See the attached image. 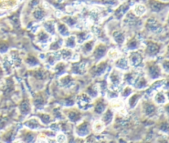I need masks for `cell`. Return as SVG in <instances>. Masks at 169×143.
I'll return each mask as SVG.
<instances>
[{"label":"cell","instance_id":"6da1fadb","mask_svg":"<svg viewBox=\"0 0 169 143\" xmlns=\"http://www.w3.org/2000/svg\"><path fill=\"white\" fill-rule=\"evenodd\" d=\"M146 11V8L144 5H136V6L134 8V12L137 16L144 15Z\"/></svg>","mask_w":169,"mask_h":143},{"label":"cell","instance_id":"7a4b0ae2","mask_svg":"<svg viewBox=\"0 0 169 143\" xmlns=\"http://www.w3.org/2000/svg\"><path fill=\"white\" fill-rule=\"evenodd\" d=\"M120 56H121L120 52L117 51L116 49H112V50H110L109 53H108V57H109V59H118Z\"/></svg>","mask_w":169,"mask_h":143},{"label":"cell","instance_id":"3957f363","mask_svg":"<svg viewBox=\"0 0 169 143\" xmlns=\"http://www.w3.org/2000/svg\"><path fill=\"white\" fill-rule=\"evenodd\" d=\"M117 67L120 68H125L126 69V67H128V59H119L117 62Z\"/></svg>","mask_w":169,"mask_h":143},{"label":"cell","instance_id":"277c9868","mask_svg":"<svg viewBox=\"0 0 169 143\" xmlns=\"http://www.w3.org/2000/svg\"><path fill=\"white\" fill-rule=\"evenodd\" d=\"M93 129H94L95 131H101L104 129V125L100 122V121H97V122H95V124H94Z\"/></svg>","mask_w":169,"mask_h":143}]
</instances>
